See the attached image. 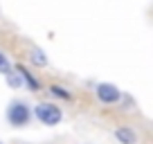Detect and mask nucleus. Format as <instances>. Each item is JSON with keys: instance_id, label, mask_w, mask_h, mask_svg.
<instances>
[{"instance_id": "9d476101", "label": "nucleus", "mask_w": 153, "mask_h": 144, "mask_svg": "<svg viewBox=\"0 0 153 144\" xmlns=\"http://www.w3.org/2000/svg\"><path fill=\"white\" fill-rule=\"evenodd\" d=\"M0 144H2V142H0Z\"/></svg>"}, {"instance_id": "423d86ee", "label": "nucleus", "mask_w": 153, "mask_h": 144, "mask_svg": "<svg viewBox=\"0 0 153 144\" xmlns=\"http://www.w3.org/2000/svg\"><path fill=\"white\" fill-rule=\"evenodd\" d=\"M29 61H32L34 65H38V68H45V65H48V54H45L43 50L34 48L32 52H29Z\"/></svg>"}, {"instance_id": "6e6552de", "label": "nucleus", "mask_w": 153, "mask_h": 144, "mask_svg": "<svg viewBox=\"0 0 153 144\" xmlns=\"http://www.w3.org/2000/svg\"><path fill=\"white\" fill-rule=\"evenodd\" d=\"M7 83H9V86H14V88H18V86H23V79H20V74L18 72H9V74H7Z\"/></svg>"}, {"instance_id": "39448f33", "label": "nucleus", "mask_w": 153, "mask_h": 144, "mask_svg": "<svg viewBox=\"0 0 153 144\" xmlns=\"http://www.w3.org/2000/svg\"><path fill=\"white\" fill-rule=\"evenodd\" d=\"M16 72L20 74L23 83H25V86H27V88H29L32 92H38V90H41V83H38V79L34 77V74H32V72H29V70H27L25 65H16Z\"/></svg>"}, {"instance_id": "20e7f679", "label": "nucleus", "mask_w": 153, "mask_h": 144, "mask_svg": "<svg viewBox=\"0 0 153 144\" xmlns=\"http://www.w3.org/2000/svg\"><path fill=\"white\" fill-rule=\"evenodd\" d=\"M115 140L120 144H137V133L131 126H120L115 128Z\"/></svg>"}, {"instance_id": "7ed1b4c3", "label": "nucleus", "mask_w": 153, "mask_h": 144, "mask_svg": "<svg viewBox=\"0 0 153 144\" xmlns=\"http://www.w3.org/2000/svg\"><path fill=\"white\" fill-rule=\"evenodd\" d=\"M95 95H97V99H99L101 104H108V106L122 101V90L115 86V83H97Z\"/></svg>"}, {"instance_id": "0eeeda50", "label": "nucleus", "mask_w": 153, "mask_h": 144, "mask_svg": "<svg viewBox=\"0 0 153 144\" xmlns=\"http://www.w3.org/2000/svg\"><path fill=\"white\" fill-rule=\"evenodd\" d=\"M48 90H50V95L56 97V99H63V101H70V99H72L70 90H68V88H63V86H56V83H52Z\"/></svg>"}, {"instance_id": "f03ea898", "label": "nucleus", "mask_w": 153, "mask_h": 144, "mask_svg": "<svg viewBox=\"0 0 153 144\" xmlns=\"http://www.w3.org/2000/svg\"><path fill=\"white\" fill-rule=\"evenodd\" d=\"M32 108L29 104H25L23 99H14L7 106V122H9L14 128H25V126L32 122Z\"/></svg>"}, {"instance_id": "f257e3e1", "label": "nucleus", "mask_w": 153, "mask_h": 144, "mask_svg": "<svg viewBox=\"0 0 153 144\" xmlns=\"http://www.w3.org/2000/svg\"><path fill=\"white\" fill-rule=\"evenodd\" d=\"M32 115L43 126H50V128H52V126H59L63 122V111L56 104H52V101H41V104H36L32 108Z\"/></svg>"}, {"instance_id": "1a4fd4ad", "label": "nucleus", "mask_w": 153, "mask_h": 144, "mask_svg": "<svg viewBox=\"0 0 153 144\" xmlns=\"http://www.w3.org/2000/svg\"><path fill=\"white\" fill-rule=\"evenodd\" d=\"M0 72H2V74H9L11 72V65H9V61H7V56L2 52H0Z\"/></svg>"}]
</instances>
